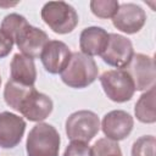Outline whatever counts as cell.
I'll return each mask as SVG.
<instances>
[{"label": "cell", "mask_w": 156, "mask_h": 156, "mask_svg": "<svg viewBox=\"0 0 156 156\" xmlns=\"http://www.w3.org/2000/svg\"><path fill=\"white\" fill-rule=\"evenodd\" d=\"M0 29L13 40V44L17 45L22 55L30 58L39 57L49 41V37L43 29L29 24L26 17L18 13L6 15Z\"/></svg>", "instance_id": "1"}, {"label": "cell", "mask_w": 156, "mask_h": 156, "mask_svg": "<svg viewBox=\"0 0 156 156\" xmlns=\"http://www.w3.org/2000/svg\"><path fill=\"white\" fill-rule=\"evenodd\" d=\"M62 82L69 88L83 89L95 82L99 68L94 58L82 52H72L66 68L60 73Z\"/></svg>", "instance_id": "2"}, {"label": "cell", "mask_w": 156, "mask_h": 156, "mask_svg": "<svg viewBox=\"0 0 156 156\" xmlns=\"http://www.w3.org/2000/svg\"><path fill=\"white\" fill-rule=\"evenodd\" d=\"M61 138L49 123H38L28 133L26 141L27 156H58Z\"/></svg>", "instance_id": "3"}, {"label": "cell", "mask_w": 156, "mask_h": 156, "mask_svg": "<svg viewBox=\"0 0 156 156\" xmlns=\"http://www.w3.org/2000/svg\"><path fill=\"white\" fill-rule=\"evenodd\" d=\"M41 20L57 34L71 33L78 24V13L65 1H49L41 7Z\"/></svg>", "instance_id": "4"}, {"label": "cell", "mask_w": 156, "mask_h": 156, "mask_svg": "<svg viewBox=\"0 0 156 156\" xmlns=\"http://www.w3.org/2000/svg\"><path fill=\"white\" fill-rule=\"evenodd\" d=\"M100 130L98 115L89 110L71 113L66 119V134L71 141L89 143Z\"/></svg>", "instance_id": "5"}, {"label": "cell", "mask_w": 156, "mask_h": 156, "mask_svg": "<svg viewBox=\"0 0 156 156\" xmlns=\"http://www.w3.org/2000/svg\"><path fill=\"white\" fill-rule=\"evenodd\" d=\"M99 79L105 94L111 101L115 102L129 101L135 93L134 83L130 76L124 69L105 71Z\"/></svg>", "instance_id": "6"}, {"label": "cell", "mask_w": 156, "mask_h": 156, "mask_svg": "<svg viewBox=\"0 0 156 156\" xmlns=\"http://www.w3.org/2000/svg\"><path fill=\"white\" fill-rule=\"evenodd\" d=\"M132 78L135 90L144 91L155 85L156 71L154 58L144 54H134L130 62L123 68Z\"/></svg>", "instance_id": "7"}, {"label": "cell", "mask_w": 156, "mask_h": 156, "mask_svg": "<svg viewBox=\"0 0 156 156\" xmlns=\"http://www.w3.org/2000/svg\"><path fill=\"white\" fill-rule=\"evenodd\" d=\"M52 100L46 94L39 93L33 87L21 100L17 112L30 122H40L49 117V115L52 112Z\"/></svg>", "instance_id": "8"}, {"label": "cell", "mask_w": 156, "mask_h": 156, "mask_svg": "<svg viewBox=\"0 0 156 156\" xmlns=\"http://www.w3.org/2000/svg\"><path fill=\"white\" fill-rule=\"evenodd\" d=\"M133 55V44L128 38L121 34L110 33L107 46L100 56L102 61L108 66L117 69H123L130 62Z\"/></svg>", "instance_id": "9"}, {"label": "cell", "mask_w": 156, "mask_h": 156, "mask_svg": "<svg viewBox=\"0 0 156 156\" xmlns=\"http://www.w3.org/2000/svg\"><path fill=\"white\" fill-rule=\"evenodd\" d=\"M146 22L145 11L136 4L124 2L118 6L116 15L112 17V24L127 34L138 33Z\"/></svg>", "instance_id": "10"}, {"label": "cell", "mask_w": 156, "mask_h": 156, "mask_svg": "<svg viewBox=\"0 0 156 156\" xmlns=\"http://www.w3.org/2000/svg\"><path fill=\"white\" fill-rule=\"evenodd\" d=\"M134 119L123 110H113L107 112L101 122V129L105 136L113 141L126 139L133 130Z\"/></svg>", "instance_id": "11"}, {"label": "cell", "mask_w": 156, "mask_h": 156, "mask_svg": "<svg viewBox=\"0 0 156 156\" xmlns=\"http://www.w3.org/2000/svg\"><path fill=\"white\" fill-rule=\"evenodd\" d=\"M71 56L72 52L63 41L49 40L39 57L46 72L51 74H58L66 68Z\"/></svg>", "instance_id": "12"}, {"label": "cell", "mask_w": 156, "mask_h": 156, "mask_svg": "<svg viewBox=\"0 0 156 156\" xmlns=\"http://www.w3.org/2000/svg\"><path fill=\"white\" fill-rule=\"evenodd\" d=\"M26 130V122L22 117L4 111L0 112V147L12 149L17 146Z\"/></svg>", "instance_id": "13"}, {"label": "cell", "mask_w": 156, "mask_h": 156, "mask_svg": "<svg viewBox=\"0 0 156 156\" xmlns=\"http://www.w3.org/2000/svg\"><path fill=\"white\" fill-rule=\"evenodd\" d=\"M108 35L110 33L101 27L91 26L84 28L79 35V49L82 54L90 57L101 55L107 46Z\"/></svg>", "instance_id": "14"}, {"label": "cell", "mask_w": 156, "mask_h": 156, "mask_svg": "<svg viewBox=\"0 0 156 156\" xmlns=\"http://www.w3.org/2000/svg\"><path fill=\"white\" fill-rule=\"evenodd\" d=\"M10 79L28 87H34L37 69L34 60L22 54H15L10 63Z\"/></svg>", "instance_id": "15"}, {"label": "cell", "mask_w": 156, "mask_h": 156, "mask_svg": "<svg viewBox=\"0 0 156 156\" xmlns=\"http://www.w3.org/2000/svg\"><path fill=\"white\" fill-rule=\"evenodd\" d=\"M155 85L147 89L144 94L140 95L139 100L135 104L134 113L138 121L141 123H155L156 112H155Z\"/></svg>", "instance_id": "16"}, {"label": "cell", "mask_w": 156, "mask_h": 156, "mask_svg": "<svg viewBox=\"0 0 156 156\" xmlns=\"http://www.w3.org/2000/svg\"><path fill=\"white\" fill-rule=\"evenodd\" d=\"M119 2L116 0H91L90 10L99 18H112L117 10Z\"/></svg>", "instance_id": "17"}, {"label": "cell", "mask_w": 156, "mask_h": 156, "mask_svg": "<svg viewBox=\"0 0 156 156\" xmlns=\"http://www.w3.org/2000/svg\"><path fill=\"white\" fill-rule=\"evenodd\" d=\"M93 156H122V151L117 141L101 138L94 143L91 147Z\"/></svg>", "instance_id": "18"}, {"label": "cell", "mask_w": 156, "mask_h": 156, "mask_svg": "<svg viewBox=\"0 0 156 156\" xmlns=\"http://www.w3.org/2000/svg\"><path fill=\"white\" fill-rule=\"evenodd\" d=\"M156 139L154 135H143L132 146V156H155Z\"/></svg>", "instance_id": "19"}, {"label": "cell", "mask_w": 156, "mask_h": 156, "mask_svg": "<svg viewBox=\"0 0 156 156\" xmlns=\"http://www.w3.org/2000/svg\"><path fill=\"white\" fill-rule=\"evenodd\" d=\"M63 156H93V154H91V147L88 145V143L71 141L67 145Z\"/></svg>", "instance_id": "20"}, {"label": "cell", "mask_w": 156, "mask_h": 156, "mask_svg": "<svg viewBox=\"0 0 156 156\" xmlns=\"http://www.w3.org/2000/svg\"><path fill=\"white\" fill-rule=\"evenodd\" d=\"M13 46V40L4 32L0 29V58L6 57Z\"/></svg>", "instance_id": "21"}, {"label": "cell", "mask_w": 156, "mask_h": 156, "mask_svg": "<svg viewBox=\"0 0 156 156\" xmlns=\"http://www.w3.org/2000/svg\"><path fill=\"white\" fill-rule=\"evenodd\" d=\"M0 85H1V77H0Z\"/></svg>", "instance_id": "22"}]
</instances>
